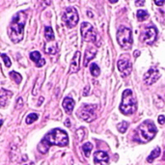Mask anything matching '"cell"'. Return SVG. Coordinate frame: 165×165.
I'll list each match as a JSON object with an SVG mask.
<instances>
[{"mask_svg":"<svg viewBox=\"0 0 165 165\" xmlns=\"http://www.w3.org/2000/svg\"><path fill=\"white\" fill-rule=\"evenodd\" d=\"M68 144L69 138L67 132L65 130H60V128H54L44 137V139L41 141L38 149L42 154H45L48 151L50 146L56 145L60 147H65Z\"/></svg>","mask_w":165,"mask_h":165,"instance_id":"cell-1","label":"cell"},{"mask_svg":"<svg viewBox=\"0 0 165 165\" xmlns=\"http://www.w3.org/2000/svg\"><path fill=\"white\" fill-rule=\"evenodd\" d=\"M27 15L26 13L21 11L16 14L13 17V20L9 26V37L13 43H20L23 39V31H24V25L26 21Z\"/></svg>","mask_w":165,"mask_h":165,"instance_id":"cell-2","label":"cell"},{"mask_svg":"<svg viewBox=\"0 0 165 165\" xmlns=\"http://www.w3.org/2000/svg\"><path fill=\"white\" fill-rule=\"evenodd\" d=\"M157 127L152 121H145L137 128V134L135 135V140L139 143H146L152 140L155 133H157Z\"/></svg>","mask_w":165,"mask_h":165,"instance_id":"cell-3","label":"cell"},{"mask_svg":"<svg viewBox=\"0 0 165 165\" xmlns=\"http://www.w3.org/2000/svg\"><path fill=\"white\" fill-rule=\"evenodd\" d=\"M137 109V102L130 89L124 91L122 95V102L120 104V111L125 115L133 114Z\"/></svg>","mask_w":165,"mask_h":165,"instance_id":"cell-4","label":"cell"},{"mask_svg":"<svg viewBox=\"0 0 165 165\" xmlns=\"http://www.w3.org/2000/svg\"><path fill=\"white\" fill-rule=\"evenodd\" d=\"M117 41L120 47L124 49H130L132 47V33L131 30L126 26H120L117 30Z\"/></svg>","mask_w":165,"mask_h":165,"instance_id":"cell-5","label":"cell"},{"mask_svg":"<svg viewBox=\"0 0 165 165\" xmlns=\"http://www.w3.org/2000/svg\"><path fill=\"white\" fill-rule=\"evenodd\" d=\"M97 108L98 105L96 104H83L78 109V116L88 123L93 122L97 118Z\"/></svg>","mask_w":165,"mask_h":165,"instance_id":"cell-6","label":"cell"},{"mask_svg":"<svg viewBox=\"0 0 165 165\" xmlns=\"http://www.w3.org/2000/svg\"><path fill=\"white\" fill-rule=\"evenodd\" d=\"M78 13L73 7H68L62 16V20L68 28H73L78 22Z\"/></svg>","mask_w":165,"mask_h":165,"instance_id":"cell-7","label":"cell"},{"mask_svg":"<svg viewBox=\"0 0 165 165\" xmlns=\"http://www.w3.org/2000/svg\"><path fill=\"white\" fill-rule=\"evenodd\" d=\"M80 31L82 38L85 42L89 43H96V41L98 39L97 32L95 31L94 27L92 26L88 22H82L80 26Z\"/></svg>","mask_w":165,"mask_h":165,"instance_id":"cell-8","label":"cell"},{"mask_svg":"<svg viewBox=\"0 0 165 165\" xmlns=\"http://www.w3.org/2000/svg\"><path fill=\"white\" fill-rule=\"evenodd\" d=\"M157 37V29L154 26H149L141 34V41L147 44H153Z\"/></svg>","mask_w":165,"mask_h":165,"instance_id":"cell-9","label":"cell"},{"mask_svg":"<svg viewBox=\"0 0 165 165\" xmlns=\"http://www.w3.org/2000/svg\"><path fill=\"white\" fill-rule=\"evenodd\" d=\"M159 77H160V73H159L158 70L157 68L153 67L144 75L143 80H144L146 85L150 86V85H153L154 82H157Z\"/></svg>","mask_w":165,"mask_h":165,"instance_id":"cell-10","label":"cell"},{"mask_svg":"<svg viewBox=\"0 0 165 165\" xmlns=\"http://www.w3.org/2000/svg\"><path fill=\"white\" fill-rule=\"evenodd\" d=\"M117 66H118V70L122 73H124L125 75H130V72L132 71V66L130 60H127V59H120L117 63Z\"/></svg>","mask_w":165,"mask_h":165,"instance_id":"cell-11","label":"cell"},{"mask_svg":"<svg viewBox=\"0 0 165 165\" xmlns=\"http://www.w3.org/2000/svg\"><path fill=\"white\" fill-rule=\"evenodd\" d=\"M108 161V154L103 151H98L94 154V162L96 165H107Z\"/></svg>","mask_w":165,"mask_h":165,"instance_id":"cell-12","label":"cell"},{"mask_svg":"<svg viewBox=\"0 0 165 165\" xmlns=\"http://www.w3.org/2000/svg\"><path fill=\"white\" fill-rule=\"evenodd\" d=\"M79 60H80V52L76 51L75 53V56H73L72 60L71 62V66H70V73H75L76 72H78L79 70Z\"/></svg>","mask_w":165,"mask_h":165,"instance_id":"cell-13","label":"cell"},{"mask_svg":"<svg viewBox=\"0 0 165 165\" xmlns=\"http://www.w3.org/2000/svg\"><path fill=\"white\" fill-rule=\"evenodd\" d=\"M96 54H97V49L94 47H89L86 49L85 55H84V60H83V65L84 67H87L89 65V62L93 59Z\"/></svg>","mask_w":165,"mask_h":165,"instance_id":"cell-14","label":"cell"},{"mask_svg":"<svg viewBox=\"0 0 165 165\" xmlns=\"http://www.w3.org/2000/svg\"><path fill=\"white\" fill-rule=\"evenodd\" d=\"M30 58H31V60L36 64V66L38 68L44 66L45 64V60L42 58V56H41V53L39 51L31 52L30 53Z\"/></svg>","mask_w":165,"mask_h":165,"instance_id":"cell-15","label":"cell"},{"mask_svg":"<svg viewBox=\"0 0 165 165\" xmlns=\"http://www.w3.org/2000/svg\"><path fill=\"white\" fill-rule=\"evenodd\" d=\"M13 96V93L10 91H7L5 89H1V95H0V103H1L2 107H5L6 104L8 103L9 99H11Z\"/></svg>","mask_w":165,"mask_h":165,"instance_id":"cell-16","label":"cell"},{"mask_svg":"<svg viewBox=\"0 0 165 165\" xmlns=\"http://www.w3.org/2000/svg\"><path fill=\"white\" fill-rule=\"evenodd\" d=\"M63 107L68 114H71L75 108V100L70 97L65 98L63 100Z\"/></svg>","mask_w":165,"mask_h":165,"instance_id":"cell-17","label":"cell"},{"mask_svg":"<svg viewBox=\"0 0 165 165\" xmlns=\"http://www.w3.org/2000/svg\"><path fill=\"white\" fill-rule=\"evenodd\" d=\"M160 153H161V151H160V148L159 147H157L154 150H153V152L150 154V155L148 157V158H147V161L148 162H153L154 160L157 158V157H158L159 155H160Z\"/></svg>","mask_w":165,"mask_h":165,"instance_id":"cell-18","label":"cell"},{"mask_svg":"<svg viewBox=\"0 0 165 165\" xmlns=\"http://www.w3.org/2000/svg\"><path fill=\"white\" fill-rule=\"evenodd\" d=\"M44 36L47 41H53L54 40V32L50 26H47L44 28Z\"/></svg>","mask_w":165,"mask_h":165,"instance_id":"cell-19","label":"cell"},{"mask_svg":"<svg viewBox=\"0 0 165 165\" xmlns=\"http://www.w3.org/2000/svg\"><path fill=\"white\" fill-rule=\"evenodd\" d=\"M44 50L47 54H55L57 52V45L56 44H48L45 45Z\"/></svg>","mask_w":165,"mask_h":165,"instance_id":"cell-20","label":"cell"},{"mask_svg":"<svg viewBox=\"0 0 165 165\" xmlns=\"http://www.w3.org/2000/svg\"><path fill=\"white\" fill-rule=\"evenodd\" d=\"M90 72L92 73V75L97 77V76L99 75V73H100V69L96 63H92L90 65Z\"/></svg>","mask_w":165,"mask_h":165,"instance_id":"cell-21","label":"cell"},{"mask_svg":"<svg viewBox=\"0 0 165 165\" xmlns=\"http://www.w3.org/2000/svg\"><path fill=\"white\" fill-rule=\"evenodd\" d=\"M93 149V145H92L90 142H87L85 143L83 146H82V150H83L84 154L86 157H90V154H91V151Z\"/></svg>","mask_w":165,"mask_h":165,"instance_id":"cell-22","label":"cell"},{"mask_svg":"<svg viewBox=\"0 0 165 165\" xmlns=\"http://www.w3.org/2000/svg\"><path fill=\"white\" fill-rule=\"evenodd\" d=\"M38 118H39V115L37 113H31L26 117L25 122H26L27 125H30V124L34 123V122H36L37 120H38Z\"/></svg>","mask_w":165,"mask_h":165,"instance_id":"cell-23","label":"cell"},{"mask_svg":"<svg viewBox=\"0 0 165 165\" xmlns=\"http://www.w3.org/2000/svg\"><path fill=\"white\" fill-rule=\"evenodd\" d=\"M10 77L16 82L17 84H20L21 82V80H22V76L18 72H10Z\"/></svg>","mask_w":165,"mask_h":165,"instance_id":"cell-24","label":"cell"},{"mask_svg":"<svg viewBox=\"0 0 165 165\" xmlns=\"http://www.w3.org/2000/svg\"><path fill=\"white\" fill-rule=\"evenodd\" d=\"M149 17V14L145 10H138L137 11V18L139 21H144Z\"/></svg>","mask_w":165,"mask_h":165,"instance_id":"cell-25","label":"cell"},{"mask_svg":"<svg viewBox=\"0 0 165 165\" xmlns=\"http://www.w3.org/2000/svg\"><path fill=\"white\" fill-rule=\"evenodd\" d=\"M127 127H128V123L127 122H122L120 124H118L117 125V128H118V130L121 132V133H125V132L127 131Z\"/></svg>","mask_w":165,"mask_h":165,"instance_id":"cell-26","label":"cell"},{"mask_svg":"<svg viewBox=\"0 0 165 165\" xmlns=\"http://www.w3.org/2000/svg\"><path fill=\"white\" fill-rule=\"evenodd\" d=\"M1 57H2V59H3L4 63H5V66H6L7 68H10L11 65H12V62H11V60H10V58H9L5 53H2V54H1Z\"/></svg>","mask_w":165,"mask_h":165,"instance_id":"cell-27","label":"cell"},{"mask_svg":"<svg viewBox=\"0 0 165 165\" xmlns=\"http://www.w3.org/2000/svg\"><path fill=\"white\" fill-rule=\"evenodd\" d=\"M158 123L160 124V125H163V124L165 123V116H163V115L158 116Z\"/></svg>","mask_w":165,"mask_h":165,"instance_id":"cell-28","label":"cell"},{"mask_svg":"<svg viewBox=\"0 0 165 165\" xmlns=\"http://www.w3.org/2000/svg\"><path fill=\"white\" fill-rule=\"evenodd\" d=\"M164 3H165L164 0H162V1H158V0H155V1H154V4L157 6H162Z\"/></svg>","mask_w":165,"mask_h":165,"instance_id":"cell-29","label":"cell"},{"mask_svg":"<svg viewBox=\"0 0 165 165\" xmlns=\"http://www.w3.org/2000/svg\"><path fill=\"white\" fill-rule=\"evenodd\" d=\"M21 102V98L18 99V104H17V108H20L21 106H23V103H20Z\"/></svg>","mask_w":165,"mask_h":165,"instance_id":"cell-30","label":"cell"},{"mask_svg":"<svg viewBox=\"0 0 165 165\" xmlns=\"http://www.w3.org/2000/svg\"><path fill=\"white\" fill-rule=\"evenodd\" d=\"M135 4H136V5H144L145 1H144V0H142V1H135Z\"/></svg>","mask_w":165,"mask_h":165,"instance_id":"cell-31","label":"cell"},{"mask_svg":"<svg viewBox=\"0 0 165 165\" xmlns=\"http://www.w3.org/2000/svg\"><path fill=\"white\" fill-rule=\"evenodd\" d=\"M89 88H90V87H89L88 85H87V86H86V92H84V93H83L84 96H87V95H88V93H89V91H88Z\"/></svg>","mask_w":165,"mask_h":165,"instance_id":"cell-32","label":"cell"},{"mask_svg":"<svg viewBox=\"0 0 165 165\" xmlns=\"http://www.w3.org/2000/svg\"><path fill=\"white\" fill-rule=\"evenodd\" d=\"M69 122H70V121H69V119H67V120H66V123H65V125H66V127H71V123H69Z\"/></svg>","mask_w":165,"mask_h":165,"instance_id":"cell-33","label":"cell"},{"mask_svg":"<svg viewBox=\"0 0 165 165\" xmlns=\"http://www.w3.org/2000/svg\"><path fill=\"white\" fill-rule=\"evenodd\" d=\"M138 55H140V51H138V50H136V51L134 52V56L135 57H137Z\"/></svg>","mask_w":165,"mask_h":165,"instance_id":"cell-34","label":"cell"},{"mask_svg":"<svg viewBox=\"0 0 165 165\" xmlns=\"http://www.w3.org/2000/svg\"><path fill=\"white\" fill-rule=\"evenodd\" d=\"M25 165H35L33 162H31V163H29V164H25Z\"/></svg>","mask_w":165,"mask_h":165,"instance_id":"cell-35","label":"cell"},{"mask_svg":"<svg viewBox=\"0 0 165 165\" xmlns=\"http://www.w3.org/2000/svg\"><path fill=\"white\" fill-rule=\"evenodd\" d=\"M118 1H117V0H116V1H110V3H117Z\"/></svg>","mask_w":165,"mask_h":165,"instance_id":"cell-36","label":"cell"},{"mask_svg":"<svg viewBox=\"0 0 165 165\" xmlns=\"http://www.w3.org/2000/svg\"><path fill=\"white\" fill-rule=\"evenodd\" d=\"M163 158H164V160H165V151H164V154H163Z\"/></svg>","mask_w":165,"mask_h":165,"instance_id":"cell-37","label":"cell"}]
</instances>
